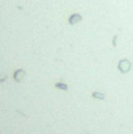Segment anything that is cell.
<instances>
[{"mask_svg":"<svg viewBox=\"0 0 133 134\" xmlns=\"http://www.w3.org/2000/svg\"><path fill=\"white\" fill-rule=\"evenodd\" d=\"M118 69H119L121 72L127 73V72L131 69V63H130L128 59H122V61H119V64H118Z\"/></svg>","mask_w":133,"mask_h":134,"instance_id":"6da1fadb","label":"cell"},{"mask_svg":"<svg viewBox=\"0 0 133 134\" xmlns=\"http://www.w3.org/2000/svg\"><path fill=\"white\" fill-rule=\"evenodd\" d=\"M82 14H78V13H74V14H70V17H69V24L70 25H77L78 22H82Z\"/></svg>","mask_w":133,"mask_h":134,"instance_id":"7a4b0ae2","label":"cell"},{"mask_svg":"<svg viewBox=\"0 0 133 134\" xmlns=\"http://www.w3.org/2000/svg\"><path fill=\"white\" fill-rule=\"evenodd\" d=\"M24 76H25V72H24V70H16V72H14V80H16V81L24 80Z\"/></svg>","mask_w":133,"mask_h":134,"instance_id":"3957f363","label":"cell"},{"mask_svg":"<svg viewBox=\"0 0 133 134\" xmlns=\"http://www.w3.org/2000/svg\"><path fill=\"white\" fill-rule=\"evenodd\" d=\"M91 97H92V98H97V100H105V95L100 94V92H92Z\"/></svg>","mask_w":133,"mask_h":134,"instance_id":"277c9868","label":"cell"},{"mask_svg":"<svg viewBox=\"0 0 133 134\" xmlns=\"http://www.w3.org/2000/svg\"><path fill=\"white\" fill-rule=\"evenodd\" d=\"M55 87H56V89H61V90H67V84H66V83H61V81L56 83Z\"/></svg>","mask_w":133,"mask_h":134,"instance_id":"5b68a950","label":"cell"},{"mask_svg":"<svg viewBox=\"0 0 133 134\" xmlns=\"http://www.w3.org/2000/svg\"><path fill=\"white\" fill-rule=\"evenodd\" d=\"M116 44H118V36L113 37V45H116Z\"/></svg>","mask_w":133,"mask_h":134,"instance_id":"8992f818","label":"cell"}]
</instances>
